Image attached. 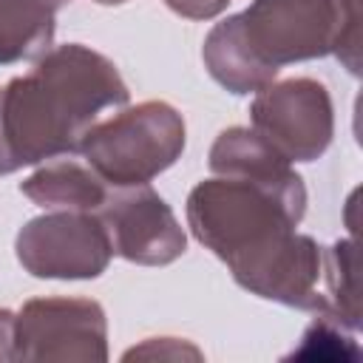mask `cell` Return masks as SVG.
<instances>
[{
    "mask_svg": "<svg viewBox=\"0 0 363 363\" xmlns=\"http://www.w3.org/2000/svg\"><path fill=\"white\" fill-rule=\"evenodd\" d=\"M187 227L247 292L303 312H332L318 292L323 250L298 233L306 184L289 164L199 182L187 196Z\"/></svg>",
    "mask_w": 363,
    "mask_h": 363,
    "instance_id": "6da1fadb",
    "label": "cell"
},
{
    "mask_svg": "<svg viewBox=\"0 0 363 363\" xmlns=\"http://www.w3.org/2000/svg\"><path fill=\"white\" fill-rule=\"evenodd\" d=\"M116 65L82 45H51L28 74L0 85V176L77 153L105 111L128 105Z\"/></svg>",
    "mask_w": 363,
    "mask_h": 363,
    "instance_id": "7a4b0ae2",
    "label": "cell"
},
{
    "mask_svg": "<svg viewBox=\"0 0 363 363\" xmlns=\"http://www.w3.org/2000/svg\"><path fill=\"white\" fill-rule=\"evenodd\" d=\"M337 0H252L210 28L201 45L207 74L235 96L255 94L284 65L335 51Z\"/></svg>",
    "mask_w": 363,
    "mask_h": 363,
    "instance_id": "3957f363",
    "label": "cell"
},
{
    "mask_svg": "<svg viewBox=\"0 0 363 363\" xmlns=\"http://www.w3.org/2000/svg\"><path fill=\"white\" fill-rule=\"evenodd\" d=\"M184 116L164 99L122 105L85 133L77 153L111 187L150 184L184 153Z\"/></svg>",
    "mask_w": 363,
    "mask_h": 363,
    "instance_id": "277c9868",
    "label": "cell"
},
{
    "mask_svg": "<svg viewBox=\"0 0 363 363\" xmlns=\"http://www.w3.org/2000/svg\"><path fill=\"white\" fill-rule=\"evenodd\" d=\"M14 252L28 275L54 281L99 278L113 258L99 216L79 210H48L26 221L14 238Z\"/></svg>",
    "mask_w": 363,
    "mask_h": 363,
    "instance_id": "5b68a950",
    "label": "cell"
},
{
    "mask_svg": "<svg viewBox=\"0 0 363 363\" xmlns=\"http://www.w3.org/2000/svg\"><path fill=\"white\" fill-rule=\"evenodd\" d=\"M250 122L292 164L320 159L335 136L332 96L312 77L272 79L258 88L250 105Z\"/></svg>",
    "mask_w": 363,
    "mask_h": 363,
    "instance_id": "8992f818",
    "label": "cell"
},
{
    "mask_svg": "<svg viewBox=\"0 0 363 363\" xmlns=\"http://www.w3.org/2000/svg\"><path fill=\"white\" fill-rule=\"evenodd\" d=\"M14 360H108V320L91 298H34L14 323Z\"/></svg>",
    "mask_w": 363,
    "mask_h": 363,
    "instance_id": "52a82bcc",
    "label": "cell"
},
{
    "mask_svg": "<svg viewBox=\"0 0 363 363\" xmlns=\"http://www.w3.org/2000/svg\"><path fill=\"white\" fill-rule=\"evenodd\" d=\"M96 216L105 224L113 255L130 264L164 267L187 250L184 227L150 184L111 187Z\"/></svg>",
    "mask_w": 363,
    "mask_h": 363,
    "instance_id": "ba28073f",
    "label": "cell"
},
{
    "mask_svg": "<svg viewBox=\"0 0 363 363\" xmlns=\"http://www.w3.org/2000/svg\"><path fill=\"white\" fill-rule=\"evenodd\" d=\"M111 184L102 182V176L82 159L57 156L37 167L23 184L20 193L31 199L43 210H79V213H96L108 199Z\"/></svg>",
    "mask_w": 363,
    "mask_h": 363,
    "instance_id": "9c48e42d",
    "label": "cell"
},
{
    "mask_svg": "<svg viewBox=\"0 0 363 363\" xmlns=\"http://www.w3.org/2000/svg\"><path fill=\"white\" fill-rule=\"evenodd\" d=\"M54 11L40 0H0V65L40 60L54 45Z\"/></svg>",
    "mask_w": 363,
    "mask_h": 363,
    "instance_id": "30bf717a",
    "label": "cell"
},
{
    "mask_svg": "<svg viewBox=\"0 0 363 363\" xmlns=\"http://www.w3.org/2000/svg\"><path fill=\"white\" fill-rule=\"evenodd\" d=\"M320 275L329 286V306L332 312L349 326L360 329V312H357V286H354V241L337 238L329 250H323Z\"/></svg>",
    "mask_w": 363,
    "mask_h": 363,
    "instance_id": "8fae6325",
    "label": "cell"
},
{
    "mask_svg": "<svg viewBox=\"0 0 363 363\" xmlns=\"http://www.w3.org/2000/svg\"><path fill=\"white\" fill-rule=\"evenodd\" d=\"M360 354L354 329H349L335 312H315L312 323L303 329L298 349L289 357L301 360H354Z\"/></svg>",
    "mask_w": 363,
    "mask_h": 363,
    "instance_id": "7c38bea8",
    "label": "cell"
},
{
    "mask_svg": "<svg viewBox=\"0 0 363 363\" xmlns=\"http://www.w3.org/2000/svg\"><path fill=\"white\" fill-rule=\"evenodd\" d=\"M349 74H360V26L357 0H337V43L332 51Z\"/></svg>",
    "mask_w": 363,
    "mask_h": 363,
    "instance_id": "4fadbf2b",
    "label": "cell"
},
{
    "mask_svg": "<svg viewBox=\"0 0 363 363\" xmlns=\"http://www.w3.org/2000/svg\"><path fill=\"white\" fill-rule=\"evenodd\" d=\"M130 357H147V360H201V349H196L193 343L182 340V337H147L142 346H133L125 352V360Z\"/></svg>",
    "mask_w": 363,
    "mask_h": 363,
    "instance_id": "5bb4252c",
    "label": "cell"
},
{
    "mask_svg": "<svg viewBox=\"0 0 363 363\" xmlns=\"http://www.w3.org/2000/svg\"><path fill=\"white\" fill-rule=\"evenodd\" d=\"M164 6L187 20H213L230 6V0H164Z\"/></svg>",
    "mask_w": 363,
    "mask_h": 363,
    "instance_id": "9a60e30c",
    "label": "cell"
},
{
    "mask_svg": "<svg viewBox=\"0 0 363 363\" xmlns=\"http://www.w3.org/2000/svg\"><path fill=\"white\" fill-rule=\"evenodd\" d=\"M14 323L17 312L0 309V360H14Z\"/></svg>",
    "mask_w": 363,
    "mask_h": 363,
    "instance_id": "2e32d148",
    "label": "cell"
},
{
    "mask_svg": "<svg viewBox=\"0 0 363 363\" xmlns=\"http://www.w3.org/2000/svg\"><path fill=\"white\" fill-rule=\"evenodd\" d=\"M40 3H45L51 11H57V9H62V6H68L71 0H40Z\"/></svg>",
    "mask_w": 363,
    "mask_h": 363,
    "instance_id": "e0dca14e",
    "label": "cell"
},
{
    "mask_svg": "<svg viewBox=\"0 0 363 363\" xmlns=\"http://www.w3.org/2000/svg\"><path fill=\"white\" fill-rule=\"evenodd\" d=\"M94 3H99V6H122L128 0H94Z\"/></svg>",
    "mask_w": 363,
    "mask_h": 363,
    "instance_id": "ac0fdd59",
    "label": "cell"
}]
</instances>
